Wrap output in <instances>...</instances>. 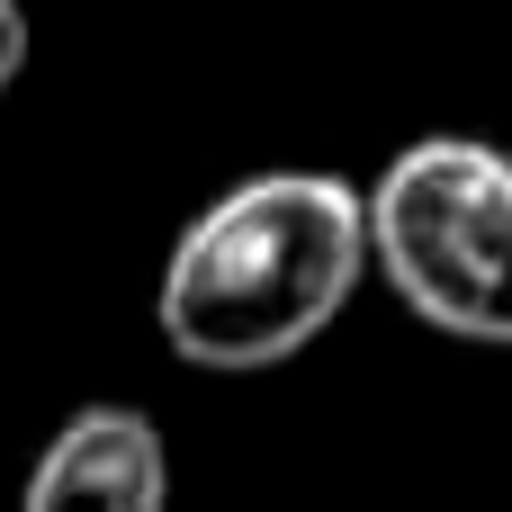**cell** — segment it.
Masks as SVG:
<instances>
[{
	"instance_id": "cell-2",
	"label": "cell",
	"mask_w": 512,
	"mask_h": 512,
	"mask_svg": "<svg viewBox=\"0 0 512 512\" xmlns=\"http://www.w3.org/2000/svg\"><path fill=\"white\" fill-rule=\"evenodd\" d=\"M369 279L432 333L512 351V153L495 135H414L360 189Z\"/></svg>"
},
{
	"instance_id": "cell-4",
	"label": "cell",
	"mask_w": 512,
	"mask_h": 512,
	"mask_svg": "<svg viewBox=\"0 0 512 512\" xmlns=\"http://www.w3.org/2000/svg\"><path fill=\"white\" fill-rule=\"evenodd\" d=\"M27 72V9L18 0H0V90Z\"/></svg>"
},
{
	"instance_id": "cell-3",
	"label": "cell",
	"mask_w": 512,
	"mask_h": 512,
	"mask_svg": "<svg viewBox=\"0 0 512 512\" xmlns=\"http://www.w3.org/2000/svg\"><path fill=\"white\" fill-rule=\"evenodd\" d=\"M18 512H171V441L144 405H72L27 468Z\"/></svg>"
},
{
	"instance_id": "cell-1",
	"label": "cell",
	"mask_w": 512,
	"mask_h": 512,
	"mask_svg": "<svg viewBox=\"0 0 512 512\" xmlns=\"http://www.w3.org/2000/svg\"><path fill=\"white\" fill-rule=\"evenodd\" d=\"M360 288H369L360 180L252 171L180 225L171 261L153 279V324L189 369L252 378V369H288L306 342H324Z\"/></svg>"
}]
</instances>
